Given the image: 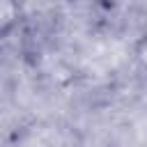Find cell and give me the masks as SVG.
Listing matches in <instances>:
<instances>
[{
  "instance_id": "6da1fadb",
  "label": "cell",
  "mask_w": 147,
  "mask_h": 147,
  "mask_svg": "<svg viewBox=\"0 0 147 147\" xmlns=\"http://www.w3.org/2000/svg\"><path fill=\"white\" fill-rule=\"evenodd\" d=\"M23 21L21 0H0V41L7 39Z\"/></svg>"
},
{
  "instance_id": "7a4b0ae2",
  "label": "cell",
  "mask_w": 147,
  "mask_h": 147,
  "mask_svg": "<svg viewBox=\"0 0 147 147\" xmlns=\"http://www.w3.org/2000/svg\"><path fill=\"white\" fill-rule=\"evenodd\" d=\"M133 60H136V64L147 74V32L136 39V44H133Z\"/></svg>"
}]
</instances>
